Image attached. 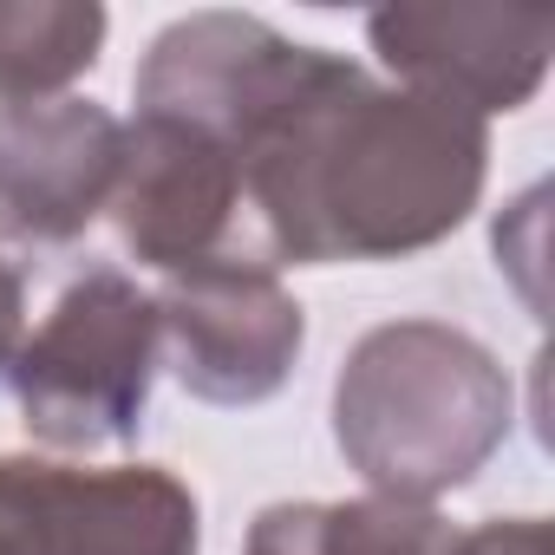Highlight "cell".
Listing matches in <instances>:
<instances>
[{"label": "cell", "mask_w": 555, "mask_h": 555, "mask_svg": "<svg viewBox=\"0 0 555 555\" xmlns=\"http://www.w3.org/2000/svg\"><path fill=\"white\" fill-rule=\"evenodd\" d=\"M125 118L92 99L0 105V242L66 248L79 242L118 183Z\"/></svg>", "instance_id": "ba28073f"}, {"label": "cell", "mask_w": 555, "mask_h": 555, "mask_svg": "<svg viewBox=\"0 0 555 555\" xmlns=\"http://www.w3.org/2000/svg\"><path fill=\"white\" fill-rule=\"evenodd\" d=\"M418 555H548V522L542 516H490V522H444Z\"/></svg>", "instance_id": "8fae6325"}, {"label": "cell", "mask_w": 555, "mask_h": 555, "mask_svg": "<svg viewBox=\"0 0 555 555\" xmlns=\"http://www.w3.org/2000/svg\"><path fill=\"white\" fill-rule=\"evenodd\" d=\"M509 425L503 360L451 321H386L353 340L334 379V444L366 496L438 503L503 451Z\"/></svg>", "instance_id": "7a4b0ae2"}, {"label": "cell", "mask_w": 555, "mask_h": 555, "mask_svg": "<svg viewBox=\"0 0 555 555\" xmlns=\"http://www.w3.org/2000/svg\"><path fill=\"white\" fill-rule=\"evenodd\" d=\"M366 40L392 86L431 92L490 125L496 112H522L542 92L555 21L522 8H379Z\"/></svg>", "instance_id": "52a82bcc"}, {"label": "cell", "mask_w": 555, "mask_h": 555, "mask_svg": "<svg viewBox=\"0 0 555 555\" xmlns=\"http://www.w3.org/2000/svg\"><path fill=\"white\" fill-rule=\"evenodd\" d=\"M105 216L131 261L183 274L242 255V170L209 131L138 112L118 144V183Z\"/></svg>", "instance_id": "8992f818"}, {"label": "cell", "mask_w": 555, "mask_h": 555, "mask_svg": "<svg viewBox=\"0 0 555 555\" xmlns=\"http://www.w3.org/2000/svg\"><path fill=\"white\" fill-rule=\"evenodd\" d=\"M0 555H203V509L164 464L0 457Z\"/></svg>", "instance_id": "5b68a950"}, {"label": "cell", "mask_w": 555, "mask_h": 555, "mask_svg": "<svg viewBox=\"0 0 555 555\" xmlns=\"http://www.w3.org/2000/svg\"><path fill=\"white\" fill-rule=\"evenodd\" d=\"M444 516L431 503L340 496V503H268L248 522L242 555H418Z\"/></svg>", "instance_id": "9c48e42d"}, {"label": "cell", "mask_w": 555, "mask_h": 555, "mask_svg": "<svg viewBox=\"0 0 555 555\" xmlns=\"http://www.w3.org/2000/svg\"><path fill=\"white\" fill-rule=\"evenodd\" d=\"M21 314H27V282H21V268L0 255V373H8V360L21 347Z\"/></svg>", "instance_id": "7c38bea8"}, {"label": "cell", "mask_w": 555, "mask_h": 555, "mask_svg": "<svg viewBox=\"0 0 555 555\" xmlns=\"http://www.w3.org/2000/svg\"><path fill=\"white\" fill-rule=\"evenodd\" d=\"M105 8L92 0H0V105L66 99L105 53Z\"/></svg>", "instance_id": "30bf717a"}, {"label": "cell", "mask_w": 555, "mask_h": 555, "mask_svg": "<svg viewBox=\"0 0 555 555\" xmlns=\"http://www.w3.org/2000/svg\"><path fill=\"white\" fill-rule=\"evenodd\" d=\"M151 301H157L164 366L203 405H222V412L261 405L301 366L308 314L282 288V274L261 261L222 255V261L164 274V288Z\"/></svg>", "instance_id": "277c9868"}, {"label": "cell", "mask_w": 555, "mask_h": 555, "mask_svg": "<svg viewBox=\"0 0 555 555\" xmlns=\"http://www.w3.org/2000/svg\"><path fill=\"white\" fill-rule=\"evenodd\" d=\"M157 366L164 340L151 288H138L125 268H86L47 308V321L21 334L8 360V392L40 444L86 457L138 438Z\"/></svg>", "instance_id": "3957f363"}, {"label": "cell", "mask_w": 555, "mask_h": 555, "mask_svg": "<svg viewBox=\"0 0 555 555\" xmlns=\"http://www.w3.org/2000/svg\"><path fill=\"white\" fill-rule=\"evenodd\" d=\"M235 170L242 261H399L464 229L490 177V125L321 47L235 151Z\"/></svg>", "instance_id": "6da1fadb"}]
</instances>
